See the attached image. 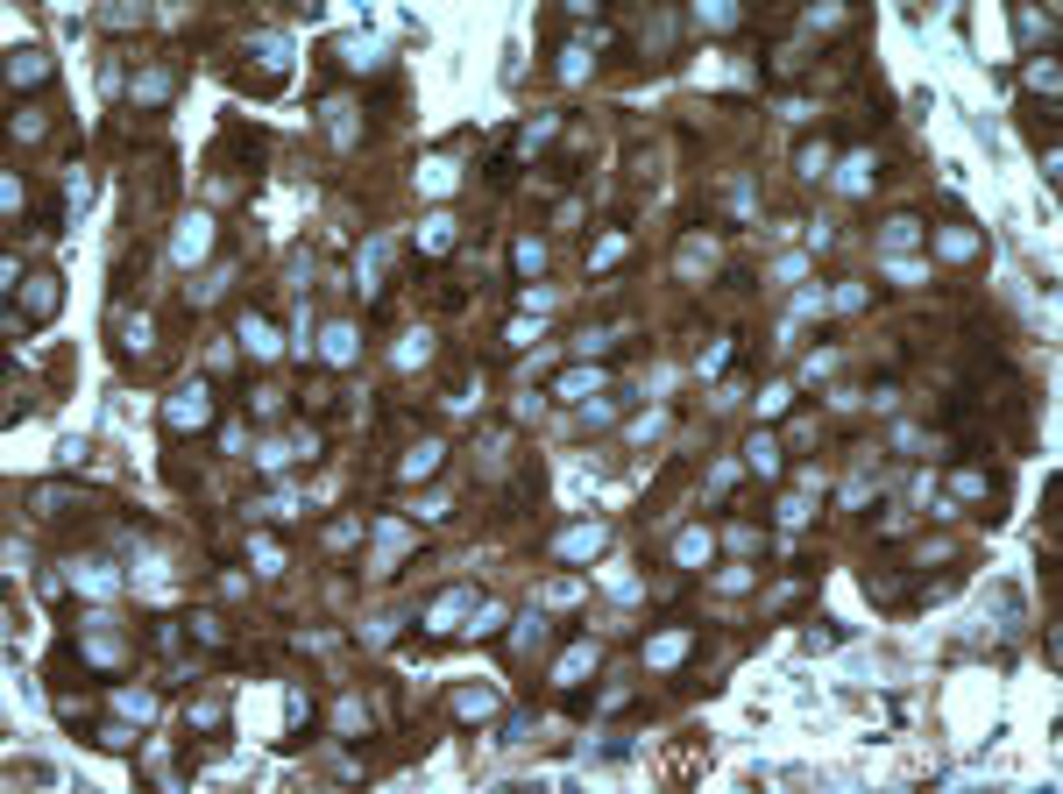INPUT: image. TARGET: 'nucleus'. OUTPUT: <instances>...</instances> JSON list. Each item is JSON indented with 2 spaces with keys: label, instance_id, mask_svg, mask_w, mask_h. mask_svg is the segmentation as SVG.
I'll use <instances>...</instances> for the list:
<instances>
[{
  "label": "nucleus",
  "instance_id": "1",
  "mask_svg": "<svg viewBox=\"0 0 1063 794\" xmlns=\"http://www.w3.org/2000/svg\"><path fill=\"white\" fill-rule=\"evenodd\" d=\"M15 298H8V334H29V327H50L57 305H64V277L57 270H29V277H8Z\"/></svg>",
  "mask_w": 1063,
  "mask_h": 794
},
{
  "label": "nucleus",
  "instance_id": "2",
  "mask_svg": "<svg viewBox=\"0 0 1063 794\" xmlns=\"http://www.w3.org/2000/svg\"><path fill=\"white\" fill-rule=\"evenodd\" d=\"M249 57H256V64H241V86L270 100V93L284 86V78H291V36L263 29V36H249Z\"/></svg>",
  "mask_w": 1063,
  "mask_h": 794
},
{
  "label": "nucleus",
  "instance_id": "3",
  "mask_svg": "<svg viewBox=\"0 0 1063 794\" xmlns=\"http://www.w3.org/2000/svg\"><path fill=\"white\" fill-rule=\"evenodd\" d=\"M213 426V383H178L171 397H163V433H206Z\"/></svg>",
  "mask_w": 1063,
  "mask_h": 794
},
{
  "label": "nucleus",
  "instance_id": "4",
  "mask_svg": "<svg viewBox=\"0 0 1063 794\" xmlns=\"http://www.w3.org/2000/svg\"><path fill=\"white\" fill-rule=\"evenodd\" d=\"M482 589L475 582H461V589H447V596H433V610H426V639H454V631H468L475 617H482Z\"/></svg>",
  "mask_w": 1063,
  "mask_h": 794
},
{
  "label": "nucleus",
  "instance_id": "5",
  "mask_svg": "<svg viewBox=\"0 0 1063 794\" xmlns=\"http://www.w3.org/2000/svg\"><path fill=\"white\" fill-rule=\"evenodd\" d=\"M50 78H57V57L43 43H15L8 50V93H43Z\"/></svg>",
  "mask_w": 1063,
  "mask_h": 794
},
{
  "label": "nucleus",
  "instance_id": "6",
  "mask_svg": "<svg viewBox=\"0 0 1063 794\" xmlns=\"http://www.w3.org/2000/svg\"><path fill=\"white\" fill-rule=\"evenodd\" d=\"M454 242H461V220L440 206V213H426V220H419V234H412V256H419V263H440V256H454Z\"/></svg>",
  "mask_w": 1063,
  "mask_h": 794
},
{
  "label": "nucleus",
  "instance_id": "7",
  "mask_svg": "<svg viewBox=\"0 0 1063 794\" xmlns=\"http://www.w3.org/2000/svg\"><path fill=\"white\" fill-rule=\"evenodd\" d=\"M213 242H220V234H213V213H185V220H178V234H171V256L192 270V263H206V256H213Z\"/></svg>",
  "mask_w": 1063,
  "mask_h": 794
},
{
  "label": "nucleus",
  "instance_id": "8",
  "mask_svg": "<svg viewBox=\"0 0 1063 794\" xmlns=\"http://www.w3.org/2000/svg\"><path fill=\"white\" fill-rule=\"evenodd\" d=\"M241 348H249V362H277L284 355V334L270 312H241Z\"/></svg>",
  "mask_w": 1063,
  "mask_h": 794
},
{
  "label": "nucleus",
  "instance_id": "9",
  "mask_svg": "<svg viewBox=\"0 0 1063 794\" xmlns=\"http://www.w3.org/2000/svg\"><path fill=\"white\" fill-rule=\"evenodd\" d=\"M319 362H326V369H355V362H362V334H355L348 320H326V334H319Z\"/></svg>",
  "mask_w": 1063,
  "mask_h": 794
},
{
  "label": "nucleus",
  "instance_id": "10",
  "mask_svg": "<svg viewBox=\"0 0 1063 794\" xmlns=\"http://www.w3.org/2000/svg\"><path fill=\"white\" fill-rule=\"evenodd\" d=\"M171 86H178L171 64H142V71L128 78V107H163V100H171Z\"/></svg>",
  "mask_w": 1063,
  "mask_h": 794
},
{
  "label": "nucleus",
  "instance_id": "11",
  "mask_svg": "<svg viewBox=\"0 0 1063 794\" xmlns=\"http://www.w3.org/2000/svg\"><path fill=\"white\" fill-rule=\"evenodd\" d=\"M603 383H610V369H596V362H575V369H560L546 390H553V397H596Z\"/></svg>",
  "mask_w": 1063,
  "mask_h": 794
},
{
  "label": "nucleus",
  "instance_id": "12",
  "mask_svg": "<svg viewBox=\"0 0 1063 794\" xmlns=\"http://www.w3.org/2000/svg\"><path fill=\"white\" fill-rule=\"evenodd\" d=\"M603 546H610V532H603V525H575V532H560V539H553L560 561H596Z\"/></svg>",
  "mask_w": 1063,
  "mask_h": 794
},
{
  "label": "nucleus",
  "instance_id": "13",
  "mask_svg": "<svg viewBox=\"0 0 1063 794\" xmlns=\"http://www.w3.org/2000/svg\"><path fill=\"white\" fill-rule=\"evenodd\" d=\"M582 674H596V646H589V639H575V646L553 660V688H582Z\"/></svg>",
  "mask_w": 1063,
  "mask_h": 794
},
{
  "label": "nucleus",
  "instance_id": "14",
  "mask_svg": "<svg viewBox=\"0 0 1063 794\" xmlns=\"http://www.w3.org/2000/svg\"><path fill=\"white\" fill-rule=\"evenodd\" d=\"M440 461H447V447H440V440H419L412 454L397 461V483H426V475H440Z\"/></svg>",
  "mask_w": 1063,
  "mask_h": 794
},
{
  "label": "nucleus",
  "instance_id": "15",
  "mask_svg": "<svg viewBox=\"0 0 1063 794\" xmlns=\"http://www.w3.org/2000/svg\"><path fill=\"white\" fill-rule=\"evenodd\" d=\"M709 561H716V532L709 525H695V532L674 539V568H709Z\"/></svg>",
  "mask_w": 1063,
  "mask_h": 794
},
{
  "label": "nucleus",
  "instance_id": "16",
  "mask_svg": "<svg viewBox=\"0 0 1063 794\" xmlns=\"http://www.w3.org/2000/svg\"><path fill=\"white\" fill-rule=\"evenodd\" d=\"M107 709H114V717H128V724H149V717H156V695H149V688H107Z\"/></svg>",
  "mask_w": 1063,
  "mask_h": 794
},
{
  "label": "nucleus",
  "instance_id": "17",
  "mask_svg": "<svg viewBox=\"0 0 1063 794\" xmlns=\"http://www.w3.org/2000/svg\"><path fill=\"white\" fill-rule=\"evenodd\" d=\"M546 639H553V624H546L539 610H525V617H518V631H511V653H525V660H532V653H546Z\"/></svg>",
  "mask_w": 1063,
  "mask_h": 794
},
{
  "label": "nucleus",
  "instance_id": "18",
  "mask_svg": "<svg viewBox=\"0 0 1063 794\" xmlns=\"http://www.w3.org/2000/svg\"><path fill=\"white\" fill-rule=\"evenodd\" d=\"M454 717H461V724H489V717H497V688H461V695H454Z\"/></svg>",
  "mask_w": 1063,
  "mask_h": 794
},
{
  "label": "nucleus",
  "instance_id": "19",
  "mask_svg": "<svg viewBox=\"0 0 1063 794\" xmlns=\"http://www.w3.org/2000/svg\"><path fill=\"white\" fill-rule=\"evenodd\" d=\"M915 242H929V227H922L915 213H893V220H886V256H901V249H915Z\"/></svg>",
  "mask_w": 1063,
  "mask_h": 794
},
{
  "label": "nucleus",
  "instance_id": "20",
  "mask_svg": "<svg viewBox=\"0 0 1063 794\" xmlns=\"http://www.w3.org/2000/svg\"><path fill=\"white\" fill-rule=\"evenodd\" d=\"M688 646H695V631H660V639L645 646V660H652V667H674V660H681Z\"/></svg>",
  "mask_w": 1063,
  "mask_h": 794
},
{
  "label": "nucleus",
  "instance_id": "21",
  "mask_svg": "<svg viewBox=\"0 0 1063 794\" xmlns=\"http://www.w3.org/2000/svg\"><path fill=\"white\" fill-rule=\"evenodd\" d=\"M71 497H78L71 483H36V490H29V504H36L43 518H64V504H71Z\"/></svg>",
  "mask_w": 1063,
  "mask_h": 794
},
{
  "label": "nucleus",
  "instance_id": "22",
  "mask_svg": "<svg viewBox=\"0 0 1063 794\" xmlns=\"http://www.w3.org/2000/svg\"><path fill=\"white\" fill-rule=\"evenodd\" d=\"M936 249H943L950 263H964V256H978V234H971V227L957 220V227H943V234H936Z\"/></svg>",
  "mask_w": 1063,
  "mask_h": 794
},
{
  "label": "nucleus",
  "instance_id": "23",
  "mask_svg": "<svg viewBox=\"0 0 1063 794\" xmlns=\"http://www.w3.org/2000/svg\"><path fill=\"white\" fill-rule=\"evenodd\" d=\"M794 164H801V178H830V164H837V142H808V149L794 156Z\"/></svg>",
  "mask_w": 1063,
  "mask_h": 794
},
{
  "label": "nucleus",
  "instance_id": "24",
  "mask_svg": "<svg viewBox=\"0 0 1063 794\" xmlns=\"http://www.w3.org/2000/svg\"><path fill=\"white\" fill-rule=\"evenodd\" d=\"M879 185V164H872V156H851V164H844V192H872Z\"/></svg>",
  "mask_w": 1063,
  "mask_h": 794
},
{
  "label": "nucleus",
  "instance_id": "25",
  "mask_svg": "<svg viewBox=\"0 0 1063 794\" xmlns=\"http://www.w3.org/2000/svg\"><path fill=\"white\" fill-rule=\"evenodd\" d=\"M745 454H752V468H759V475H780V440H773V433H759Z\"/></svg>",
  "mask_w": 1063,
  "mask_h": 794
},
{
  "label": "nucleus",
  "instance_id": "26",
  "mask_svg": "<svg viewBox=\"0 0 1063 794\" xmlns=\"http://www.w3.org/2000/svg\"><path fill=\"white\" fill-rule=\"evenodd\" d=\"M419 185H426V192H447V185H454V164H447V156H426V164H419Z\"/></svg>",
  "mask_w": 1063,
  "mask_h": 794
},
{
  "label": "nucleus",
  "instance_id": "27",
  "mask_svg": "<svg viewBox=\"0 0 1063 794\" xmlns=\"http://www.w3.org/2000/svg\"><path fill=\"white\" fill-rule=\"evenodd\" d=\"M617 256H624V227H610V234H603V242L589 249V270H610Z\"/></svg>",
  "mask_w": 1063,
  "mask_h": 794
},
{
  "label": "nucleus",
  "instance_id": "28",
  "mask_svg": "<svg viewBox=\"0 0 1063 794\" xmlns=\"http://www.w3.org/2000/svg\"><path fill=\"white\" fill-rule=\"evenodd\" d=\"M511 270H518V277H539V270H546V249H539V242H518V249H511Z\"/></svg>",
  "mask_w": 1063,
  "mask_h": 794
},
{
  "label": "nucleus",
  "instance_id": "29",
  "mask_svg": "<svg viewBox=\"0 0 1063 794\" xmlns=\"http://www.w3.org/2000/svg\"><path fill=\"white\" fill-rule=\"evenodd\" d=\"M794 405V383H766V397H759V419H780Z\"/></svg>",
  "mask_w": 1063,
  "mask_h": 794
},
{
  "label": "nucleus",
  "instance_id": "30",
  "mask_svg": "<svg viewBox=\"0 0 1063 794\" xmlns=\"http://www.w3.org/2000/svg\"><path fill=\"white\" fill-rule=\"evenodd\" d=\"M192 724H199V731H227V702H213V695L192 702Z\"/></svg>",
  "mask_w": 1063,
  "mask_h": 794
},
{
  "label": "nucleus",
  "instance_id": "31",
  "mask_svg": "<svg viewBox=\"0 0 1063 794\" xmlns=\"http://www.w3.org/2000/svg\"><path fill=\"white\" fill-rule=\"evenodd\" d=\"M738 22H745L738 8H695V29H716V36H723V29H738Z\"/></svg>",
  "mask_w": 1063,
  "mask_h": 794
},
{
  "label": "nucleus",
  "instance_id": "32",
  "mask_svg": "<svg viewBox=\"0 0 1063 794\" xmlns=\"http://www.w3.org/2000/svg\"><path fill=\"white\" fill-rule=\"evenodd\" d=\"M93 745H107V752H128V745H135L128 717H121V724H100V731H93Z\"/></svg>",
  "mask_w": 1063,
  "mask_h": 794
},
{
  "label": "nucleus",
  "instance_id": "33",
  "mask_svg": "<svg viewBox=\"0 0 1063 794\" xmlns=\"http://www.w3.org/2000/svg\"><path fill=\"white\" fill-rule=\"evenodd\" d=\"M249 553H256V568H263V575H277V568H284V553H277V539H263V532L249 539Z\"/></svg>",
  "mask_w": 1063,
  "mask_h": 794
},
{
  "label": "nucleus",
  "instance_id": "34",
  "mask_svg": "<svg viewBox=\"0 0 1063 794\" xmlns=\"http://www.w3.org/2000/svg\"><path fill=\"white\" fill-rule=\"evenodd\" d=\"M730 355H738V341H716V348L702 355V376H723V369H730Z\"/></svg>",
  "mask_w": 1063,
  "mask_h": 794
},
{
  "label": "nucleus",
  "instance_id": "35",
  "mask_svg": "<svg viewBox=\"0 0 1063 794\" xmlns=\"http://www.w3.org/2000/svg\"><path fill=\"white\" fill-rule=\"evenodd\" d=\"M589 71V43H575V50H560V78H582Z\"/></svg>",
  "mask_w": 1063,
  "mask_h": 794
},
{
  "label": "nucleus",
  "instance_id": "36",
  "mask_svg": "<svg viewBox=\"0 0 1063 794\" xmlns=\"http://www.w3.org/2000/svg\"><path fill=\"white\" fill-rule=\"evenodd\" d=\"M1028 86H1035V93H1056V64H1049V57L1028 64Z\"/></svg>",
  "mask_w": 1063,
  "mask_h": 794
},
{
  "label": "nucleus",
  "instance_id": "37",
  "mask_svg": "<svg viewBox=\"0 0 1063 794\" xmlns=\"http://www.w3.org/2000/svg\"><path fill=\"white\" fill-rule=\"evenodd\" d=\"M950 490H957V497H986L993 483H986V475H978V468H964V475H957V483H950Z\"/></svg>",
  "mask_w": 1063,
  "mask_h": 794
},
{
  "label": "nucleus",
  "instance_id": "38",
  "mask_svg": "<svg viewBox=\"0 0 1063 794\" xmlns=\"http://www.w3.org/2000/svg\"><path fill=\"white\" fill-rule=\"evenodd\" d=\"M100 29H142V8H107Z\"/></svg>",
  "mask_w": 1063,
  "mask_h": 794
},
{
  "label": "nucleus",
  "instance_id": "39",
  "mask_svg": "<svg viewBox=\"0 0 1063 794\" xmlns=\"http://www.w3.org/2000/svg\"><path fill=\"white\" fill-rule=\"evenodd\" d=\"M504 341H511V348H532V341H539V320H511Z\"/></svg>",
  "mask_w": 1063,
  "mask_h": 794
}]
</instances>
